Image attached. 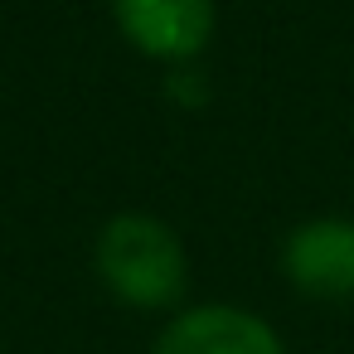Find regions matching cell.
Returning a JSON list of instances; mask_svg holds the SVG:
<instances>
[{
	"instance_id": "3957f363",
	"label": "cell",
	"mask_w": 354,
	"mask_h": 354,
	"mask_svg": "<svg viewBox=\"0 0 354 354\" xmlns=\"http://www.w3.org/2000/svg\"><path fill=\"white\" fill-rule=\"evenodd\" d=\"M151 354H286L267 320L233 306H199L165 325Z\"/></svg>"
},
{
	"instance_id": "7a4b0ae2",
	"label": "cell",
	"mask_w": 354,
	"mask_h": 354,
	"mask_svg": "<svg viewBox=\"0 0 354 354\" xmlns=\"http://www.w3.org/2000/svg\"><path fill=\"white\" fill-rule=\"evenodd\" d=\"M127 39L156 59H189L214 35V0H112Z\"/></svg>"
},
{
	"instance_id": "6da1fadb",
	"label": "cell",
	"mask_w": 354,
	"mask_h": 354,
	"mask_svg": "<svg viewBox=\"0 0 354 354\" xmlns=\"http://www.w3.org/2000/svg\"><path fill=\"white\" fill-rule=\"evenodd\" d=\"M97 272L127 306H170L185 291V248L151 214H117L97 238Z\"/></svg>"
},
{
	"instance_id": "277c9868",
	"label": "cell",
	"mask_w": 354,
	"mask_h": 354,
	"mask_svg": "<svg viewBox=\"0 0 354 354\" xmlns=\"http://www.w3.org/2000/svg\"><path fill=\"white\" fill-rule=\"evenodd\" d=\"M286 277L306 296H344L354 291V223L315 218L286 243Z\"/></svg>"
}]
</instances>
